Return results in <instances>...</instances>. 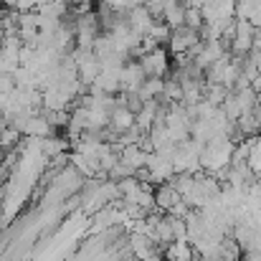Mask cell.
I'll return each instance as SVG.
<instances>
[{
  "label": "cell",
  "instance_id": "obj_2",
  "mask_svg": "<svg viewBox=\"0 0 261 261\" xmlns=\"http://www.w3.org/2000/svg\"><path fill=\"white\" fill-rule=\"evenodd\" d=\"M158 46H168V41H170V36H173V28L170 25H165L163 20H155V25L150 28V33H147Z\"/></svg>",
  "mask_w": 261,
  "mask_h": 261
},
{
  "label": "cell",
  "instance_id": "obj_1",
  "mask_svg": "<svg viewBox=\"0 0 261 261\" xmlns=\"http://www.w3.org/2000/svg\"><path fill=\"white\" fill-rule=\"evenodd\" d=\"M256 33H259V31H256L249 20H236V33H233V38H231V43H228V54H231V56H239V59L249 56L251 48H254Z\"/></svg>",
  "mask_w": 261,
  "mask_h": 261
}]
</instances>
